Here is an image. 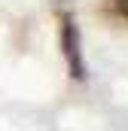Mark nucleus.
<instances>
[{
  "mask_svg": "<svg viewBox=\"0 0 128 131\" xmlns=\"http://www.w3.org/2000/svg\"><path fill=\"white\" fill-rule=\"evenodd\" d=\"M61 52H64V61L70 67V76L73 79H86V64H82V46H79V28L76 21L64 12L61 15Z\"/></svg>",
  "mask_w": 128,
  "mask_h": 131,
  "instance_id": "nucleus-1",
  "label": "nucleus"
},
{
  "mask_svg": "<svg viewBox=\"0 0 128 131\" xmlns=\"http://www.w3.org/2000/svg\"><path fill=\"white\" fill-rule=\"evenodd\" d=\"M116 12H119V15L128 21V0H116Z\"/></svg>",
  "mask_w": 128,
  "mask_h": 131,
  "instance_id": "nucleus-2",
  "label": "nucleus"
}]
</instances>
